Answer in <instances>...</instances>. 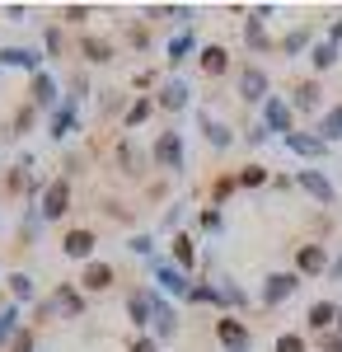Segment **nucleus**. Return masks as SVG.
<instances>
[{
	"label": "nucleus",
	"instance_id": "nucleus-1",
	"mask_svg": "<svg viewBox=\"0 0 342 352\" xmlns=\"http://www.w3.org/2000/svg\"><path fill=\"white\" fill-rule=\"evenodd\" d=\"M146 296H150V315H155V320H150V338H155V343H169V338L179 333V315H174V305L159 296L155 287H146Z\"/></svg>",
	"mask_w": 342,
	"mask_h": 352
},
{
	"label": "nucleus",
	"instance_id": "nucleus-2",
	"mask_svg": "<svg viewBox=\"0 0 342 352\" xmlns=\"http://www.w3.org/2000/svg\"><path fill=\"white\" fill-rule=\"evenodd\" d=\"M38 212H43V221H61L66 212H71V174H61V179H52V184L43 188Z\"/></svg>",
	"mask_w": 342,
	"mask_h": 352
},
{
	"label": "nucleus",
	"instance_id": "nucleus-3",
	"mask_svg": "<svg viewBox=\"0 0 342 352\" xmlns=\"http://www.w3.org/2000/svg\"><path fill=\"white\" fill-rule=\"evenodd\" d=\"M150 160L159 164V169H183L187 151H183V132H159L155 146H150Z\"/></svg>",
	"mask_w": 342,
	"mask_h": 352
},
{
	"label": "nucleus",
	"instance_id": "nucleus-4",
	"mask_svg": "<svg viewBox=\"0 0 342 352\" xmlns=\"http://www.w3.org/2000/svg\"><path fill=\"white\" fill-rule=\"evenodd\" d=\"M28 104H33V113L38 109H61L66 99H61V89H56V80L47 76V71H38V76H28Z\"/></svg>",
	"mask_w": 342,
	"mask_h": 352
},
{
	"label": "nucleus",
	"instance_id": "nucleus-5",
	"mask_svg": "<svg viewBox=\"0 0 342 352\" xmlns=\"http://www.w3.org/2000/svg\"><path fill=\"white\" fill-rule=\"evenodd\" d=\"M150 268H155V282H159L164 296L187 300V292H192V277H187V272H179L174 263H164V258H150Z\"/></svg>",
	"mask_w": 342,
	"mask_h": 352
},
{
	"label": "nucleus",
	"instance_id": "nucleus-6",
	"mask_svg": "<svg viewBox=\"0 0 342 352\" xmlns=\"http://www.w3.org/2000/svg\"><path fill=\"white\" fill-rule=\"evenodd\" d=\"M295 188H305L315 202H323V207L338 202V188H333V179H328L323 169H300V174H295Z\"/></svg>",
	"mask_w": 342,
	"mask_h": 352
},
{
	"label": "nucleus",
	"instance_id": "nucleus-7",
	"mask_svg": "<svg viewBox=\"0 0 342 352\" xmlns=\"http://www.w3.org/2000/svg\"><path fill=\"white\" fill-rule=\"evenodd\" d=\"M216 338H220V348H225V352H249V348H253V333L239 324V320H230V315L216 320Z\"/></svg>",
	"mask_w": 342,
	"mask_h": 352
},
{
	"label": "nucleus",
	"instance_id": "nucleus-8",
	"mask_svg": "<svg viewBox=\"0 0 342 352\" xmlns=\"http://www.w3.org/2000/svg\"><path fill=\"white\" fill-rule=\"evenodd\" d=\"M300 292V272H272L263 282V305L272 310V305H282L286 296H295Z\"/></svg>",
	"mask_w": 342,
	"mask_h": 352
},
{
	"label": "nucleus",
	"instance_id": "nucleus-9",
	"mask_svg": "<svg viewBox=\"0 0 342 352\" xmlns=\"http://www.w3.org/2000/svg\"><path fill=\"white\" fill-rule=\"evenodd\" d=\"M263 127H267V132H277V136L295 132V127H290V104H286V99H277V94H267V99H263Z\"/></svg>",
	"mask_w": 342,
	"mask_h": 352
},
{
	"label": "nucleus",
	"instance_id": "nucleus-10",
	"mask_svg": "<svg viewBox=\"0 0 342 352\" xmlns=\"http://www.w3.org/2000/svg\"><path fill=\"white\" fill-rule=\"evenodd\" d=\"M239 99L244 104H263L267 99V71L263 66H244L239 71Z\"/></svg>",
	"mask_w": 342,
	"mask_h": 352
},
{
	"label": "nucleus",
	"instance_id": "nucleus-11",
	"mask_svg": "<svg viewBox=\"0 0 342 352\" xmlns=\"http://www.w3.org/2000/svg\"><path fill=\"white\" fill-rule=\"evenodd\" d=\"M113 282H117V272H113V263H104V258H89L84 272H80V287H84V292H108Z\"/></svg>",
	"mask_w": 342,
	"mask_h": 352
},
{
	"label": "nucleus",
	"instance_id": "nucleus-12",
	"mask_svg": "<svg viewBox=\"0 0 342 352\" xmlns=\"http://www.w3.org/2000/svg\"><path fill=\"white\" fill-rule=\"evenodd\" d=\"M94 230H84V226H80V230H66V240H61V254H66V258H80V263H89V258H94Z\"/></svg>",
	"mask_w": 342,
	"mask_h": 352
},
{
	"label": "nucleus",
	"instance_id": "nucleus-13",
	"mask_svg": "<svg viewBox=\"0 0 342 352\" xmlns=\"http://www.w3.org/2000/svg\"><path fill=\"white\" fill-rule=\"evenodd\" d=\"M295 272H300V277H319V272H328V254H323V244H300V249H295Z\"/></svg>",
	"mask_w": 342,
	"mask_h": 352
},
{
	"label": "nucleus",
	"instance_id": "nucleus-14",
	"mask_svg": "<svg viewBox=\"0 0 342 352\" xmlns=\"http://www.w3.org/2000/svg\"><path fill=\"white\" fill-rule=\"evenodd\" d=\"M5 66L38 76V71H43V52H33V47H0V71H5Z\"/></svg>",
	"mask_w": 342,
	"mask_h": 352
},
{
	"label": "nucleus",
	"instance_id": "nucleus-15",
	"mask_svg": "<svg viewBox=\"0 0 342 352\" xmlns=\"http://www.w3.org/2000/svg\"><path fill=\"white\" fill-rule=\"evenodd\" d=\"M192 104V89H187V80H164V89H159V99H155V109H164V113H179V109H187Z\"/></svg>",
	"mask_w": 342,
	"mask_h": 352
},
{
	"label": "nucleus",
	"instance_id": "nucleus-16",
	"mask_svg": "<svg viewBox=\"0 0 342 352\" xmlns=\"http://www.w3.org/2000/svg\"><path fill=\"white\" fill-rule=\"evenodd\" d=\"M47 315H61V320H80L84 315V296L71 292V287H56V296L47 300Z\"/></svg>",
	"mask_w": 342,
	"mask_h": 352
},
{
	"label": "nucleus",
	"instance_id": "nucleus-17",
	"mask_svg": "<svg viewBox=\"0 0 342 352\" xmlns=\"http://www.w3.org/2000/svg\"><path fill=\"white\" fill-rule=\"evenodd\" d=\"M282 146H286L290 155H305V160H319V155H328V146H323L319 136H310V132H290V136H282Z\"/></svg>",
	"mask_w": 342,
	"mask_h": 352
},
{
	"label": "nucleus",
	"instance_id": "nucleus-18",
	"mask_svg": "<svg viewBox=\"0 0 342 352\" xmlns=\"http://www.w3.org/2000/svg\"><path fill=\"white\" fill-rule=\"evenodd\" d=\"M197 127L207 132V146H216V151H225V146H235V132H230L225 122H216V118H211L207 109L197 113Z\"/></svg>",
	"mask_w": 342,
	"mask_h": 352
},
{
	"label": "nucleus",
	"instance_id": "nucleus-19",
	"mask_svg": "<svg viewBox=\"0 0 342 352\" xmlns=\"http://www.w3.org/2000/svg\"><path fill=\"white\" fill-rule=\"evenodd\" d=\"M169 244H174V258H169V263H174L179 272H192V263H197V240H192L187 230H179Z\"/></svg>",
	"mask_w": 342,
	"mask_h": 352
},
{
	"label": "nucleus",
	"instance_id": "nucleus-20",
	"mask_svg": "<svg viewBox=\"0 0 342 352\" xmlns=\"http://www.w3.org/2000/svg\"><path fill=\"white\" fill-rule=\"evenodd\" d=\"M71 132H80V113H76V104L66 99V104L52 113V132H47V136H52V141H66Z\"/></svg>",
	"mask_w": 342,
	"mask_h": 352
},
{
	"label": "nucleus",
	"instance_id": "nucleus-21",
	"mask_svg": "<svg viewBox=\"0 0 342 352\" xmlns=\"http://www.w3.org/2000/svg\"><path fill=\"white\" fill-rule=\"evenodd\" d=\"M305 324L315 329V333H328V329L338 324V305H333V300H315L310 315H305Z\"/></svg>",
	"mask_w": 342,
	"mask_h": 352
},
{
	"label": "nucleus",
	"instance_id": "nucleus-22",
	"mask_svg": "<svg viewBox=\"0 0 342 352\" xmlns=\"http://www.w3.org/2000/svg\"><path fill=\"white\" fill-rule=\"evenodd\" d=\"M117 169H122V174H141V169H146V155H141V151H136V141L132 136H122V141H117Z\"/></svg>",
	"mask_w": 342,
	"mask_h": 352
},
{
	"label": "nucleus",
	"instance_id": "nucleus-23",
	"mask_svg": "<svg viewBox=\"0 0 342 352\" xmlns=\"http://www.w3.org/2000/svg\"><path fill=\"white\" fill-rule=\"evenodd\" d=\"M127 320H132V324L141 329V333H146V329H150V320H155V315H150V296H146V287H141V292H132V296H127Z\"/></svg>",
	"mask_w": 342,
	"mask_h": 352
},
{
	"label": "nucleus",
	"instance_id": "nucleus-24",
	"mask_svg": "<svg viewBox=\"0 0 342 352\" xmlns=\"http://www.w3.org/2000/svg\"><path fill=\"white\" fill-rule=\"evenodd\" d=\"M197 61H202V71H207V76H225V71H230V52H225L220 43L202 47V52H197Z\"/></svg>",
	"mask_w": 342,
	"mask_h": 352
},
{
	"label": "nucleus",
	"instance_id": "nucleus-25",
	"mask_svg": "<svg viewBox=\"0 0 342 352\" xmlns=\"http://www.w3.org/2000/svg\"><path fill=\"white\" fill-rule=\"evenodd\" d=\"M216 292H220V305L225 310H244L249 305V296H244V287H239L235 277H216Z\"/></svg>",
	"mask_w": 342,
	"mask_h": 352
},
{
	"label": "nucleus",
	"instance_id": "nucleus-26",
	"mask_svg": "<svg viewBox=\"0 0 342 352\" xmlns=\"http://www.w3.org/2000/svg\"><path fill=\"white\" fill-rule=\"evenodd\" d=\"M319 94H323V89H319V80H300L295 89H290V104H295L300 113H315L319 109Z\"/></svg>",
	"mask_w": 342,
	"mask_h": 352
},
{
	"label": "nucleus",
	"instance_id": "nucleus-27",
	"mask_svg": "<svg viewBox=\"0 0 342 352\" xmlns=\"http://www.w3.org/2000/svg\"><path fill=\"white\" fill-rule=\"evenodd\" d=\"M244 43H249V52H263V47H272V38H267L263 19L249 10V19H244Z\"/></svg>",
	"mask_w": 342,
	"mask_h": 352
},
{
	"label": "nucleus",
	"instance_id": "nucleus-28",
	"mask_svg": "<svg viewBox=\"0 0 342 352\" xmlns=\"http://www.w3.org/2000/svg\"><path fill=\"white\" fill-rule=\"evenodd\" d=\"M319 141H323V146H333V141H342V104L338 109H328L323 113V118H319Z\"/></svg>",
	"mask_w": 342,
	"mask_h": 352
},
{
	"label": "nucleus",
	"instance_id": "nucleus-29",
	"mask_svg": "<svg viewBox=\"0 0 342 352\" xmlns=\"http://www.w3.org/2000/svg\"><path fill=\"white\" fill-rule=\"evenodd\" d=\"M80 52L89 56L94 66H104V61H113V43H108V38H94V33H84V38H80Z\"/></svg>",
	"mask_w": 342,
	"mask_h": 352
},
{
	"label": "nucleus",
	"instance_id": "nucleus-30",
	"mask_svg": "<svg viewBox=\"0 0 342 352\" xmlns=\"http://www.w3.org/2000/svg\"><path fill=\"white\" fill-rule=\"evenodd\" d=\"M192 52H197V38H192V28H183V33L169 43V66H183Z\"/></svg>",
	"mask_w": 342,
	"mask_h": 352
},
{
	"label": "nucleus",
	"instance_id": "nucleus-31",
	"mask_svg": "<svg viewBox=\"0 0 342 352\" xmlns=\"http://www.w3.org/2000/svg\"><path fill=\"white\" fill-rule=\"evenodd\" d=\"M10 296H14V305H28V300L38 296V287H33L28 272H10Z\"/></svg>",
	"mask_w": 342,
	"mask_h": 352
},
{
	"label": "nucleus",
	"instance_id": "nucleus-32",
	"mask_svg": "<svg viewBox=\"0 0 342 352\" xmlns=\"http://www.w3.org/2000/svg\"><path fill=\"white\" fill-rule=\"evenodd\" d=\"M19 333V305H0V343H14Z\"/></svg>",
	"mask_w": 342,
	"mask_h": 352
},
{
	"label": "nucleus",
	"instance_id": "nucleus-33",
	"mask_svg": "<svg viewBox=\"0 0 342 352\" xmlns=\"http://www.w3.org/2000/svg\"><path fill=\"white\" fill-rule=\"evenodd\" d=\"M150 113H155V99H132V109L122 113V127H141Z\"/></svg>",
	"mask_w": 342,
	"mask_h": 352
},
{
	"label": "nucleus",
	"instance_id": "nucleus-34",
	"mask_svg": "<svg viewBox=\"0 0 342 352\" xmlns=\"http://www.w3.org/2000/svg\"><path fill=\"white\" fill-rule=\"evenodd\" d=\"M187 305H220V292H216V282H192V292H187Z\"/></svg>",
	"mask_w": 342,
	"mask_h": 352
},
{
	"label": "nucleus",
	"instance_id": "nucleus-35",
	"mask_svg": "<svg viewBox=\"0 0 342 352\" xmlns=\"http://www.w3.org/2000/svg\"><path fill=\"white\" fill-rule=\"evenodd\" d=\"M310 38H315L310 28H290L286 38L277 43V47H282V52H286V56H295V52H305V47H310Z\"/></svg>",
	"mask_w": 342,
	"mask_h": 352
},
{
	"label": "nucleus",
	"instance_id": "nucleus-36",
	"mask_svg": "<svg viewBox=\"0 0 342 352\" xmlns=\"http://www.w3.org/2000/svg\"><path fill=\"white\" fill-rule=\"evenodd\" d=\"M310 61H315V71H328V66H338V47H333V43L323 38V43H315Z\"/></svg>",
	"mask_w": 342,
	"mask_h": 352
},
{
	"label": "nucleus",
	"instance_id": "nucleus-37",
	"mask_svg": "<svg viewBox=\"0 0 342 352\" xmlns=\"http://www.w3.org/2000/svg\"><path fill=\"white\" fill-rule=\"evenodd\" d=\"M263 184H267V169H263V164L239 169V188H263Z\"/></svg>",
	"mask_w": 342,
	"mask_h": 352
},
{
	"label": "nucleus",
	"instance_id": "nucleus-38",
	"mask_svg": "<svg viewBox=\"0 0 342 352\" xmlns=\"http://www.w3.org/2000/svg\"><path fill=\"white\" fill-rule=\"evenodd\" d=\"M235 188H239V174H225V179H216V184H211V197H216V202H225Z\"/></svg>",
	"mask_w": 342,
	"mask_h": 352
},
{
	"label": "nucleus",
	"instance_id": "nucleus-39",
	"mask_svg": "<svg viewBox=\"0 0 342 352\" xmlns=\"http://www.w3.org/2000/svg\"><path fill=\"white\" fill-rule=\"evenodd\" d=\"M272 352H305V338H300V333H277Z\"/></svg>",
	"mask_w": 342,
	"mask_h": 352
},
{
	"label": "nucleus",
	"instance_id": "nucleus-40",
	"mask_svg": "<svg viewBox=\"0 0 342 352\" xmlns=\"http://www.w3.org/2000/svg\"><path fill=\"white\" fill-rule=\"evenodd\" d=\"M202 230H207V235H220V230H225V217H220L216 207H207V212H202Z\"/></svg>",
	"mask_w": 342,
	"mask_h": 352
},
{
	"label": "nucleus",
	"instance_id": "nucleus-41",
	"mask_svg": "<svg viewBox=\"0 0 342 352\" xmlns=\"http://www.w3.org/2000/svg\"><path fill=\"white\" fill-rule=\"evenodd\" d=\"M122 109H132V104H127L122 94H113V89H108V94H104V118H117Z\"/></svg>",
	"mask_w": 342,
	"mask_h": 352
},
{
	"label": "nucleus",
	"instance_id": "nucleus-42",
	"mask_svg": "<svg viewBox=\"0 0 342 352\" xmlns=\"http://www.w3.org/2000/svg\"><path fill=\"white\" fill-rule=\"evenodd\" d=\"M127 249H132V254H141V258H150V254H155V240H150V235H132V240H127Z\"/></svg>",
	"mask_w": 342,
	"mask_h": 352
},
{
	"label": "nucleus",
	"instance_id": "nucleus-43",
	"mask_svg": "<svg viewBox=\"0 0 342 352\" xmlns=\"http://www.w3.org/2000/svg\"><path fill=\"white\" fill-rule=\"evenodd\" d=\"M10 352H38V338H33L28 329H19V333H14V343H10Z\"/></svg>",
	"mask_w": 342,
	"mask_h": 352
},
{
	"label": "nucleus",
	"instance_id": "nucleus-44",
	"mask_svg": "<svg viewBox=\"0 0 342 352\" xmlns=\"http://www.w3.org/2000/svg\"><path fill=\"white\" fill-rule=\"evenodd\" d=\"M47 52H52V56L66 52V33H61V28H47Z\"/></svg>",
	"mask_w": 342,
	"mask_h": 352
},
{
	"label": "nucleus",
	"instance_id": "nucleus-45",
	"mask_svg": "<svg viewBox=\"0 0 342 352\" xmlns=\"http://www.w3.org/2000/svg\"><path fill=\"white\" fill-rule=\"evenodd\" d=\"M61 19H66V24H84V19H89V5H66Z\"/></svg>",
	"mask_w": 342,
	"mask_h": 352
},
{
	"label": "nucleus",
	"instance_id": "nucleus-46",
	"mask_svg": "<svg viewBox=\"0 0 342 352\" xmlns=\"http://www.w3.org/2000/svg\"><path fill=\"white\" fill-rule=\"evenodd\" d=\"M132 352H159V343H155V338H150V333H141V338H136V343H132Z\"/></svg>",
	"mask_w": 342,
	"mask_h": 352
},
{
	"label": "nucleus",
	"instance_id": "nucleus-47",
	"mask_svg": "<svg viewBox=\"0 0 342 352\" xmlns=\"http://www.w3.org/2000/svg\"><path fill=\"white\" fill-rule=\"evenodd\" d=\"M267 136H272V132H267V127H263V122H258V127H253V132H249V136H244V141H249V146H263V141H267Z\"/></svg>",
	"mask_w": 342,
	"mask_h": 352
},
{
	"label": "nucleus",
	"instance_id": "nucleus-48",
	"mask_svg": "<svg viewBox=\"0 0 342 352\" xmlns=\"http://www.w3.org/2000/svg\"><path fill=\"white\" fill-rule=\"evenodd\" d=\"M164 230H174V235H179V207H169V212H164Z\"/></svg>",
	"mask_w": 342,
	"mask_h": 352
},
{
	"label": "nucleus",
	"instance_id": "nucleus-49",
	"mask_svg": "<svg viewBox=\"0 0 342 352\" xmlns=\"http://www.w3.org/2000/svg\"><path fill=\"white\" fill-rule=\"evenodd\" d=\"M328 43H333V47H338V43H342V19H338V24H333V28H328Z\"/></svg>",
	"mask_w": 342,
	"mask_h": 352
},
{
	"label": "nucleus",
	"instance_id": "nucleus-50",
	"mask_svg": "<svg viewBox=\"0 0 342 352\" xmlns=\"http://www.w3.org/2000/svg\"><path fill=\"white\" fill-rule=\"evenodd\" d=\"M328 272H333V277H338V282H342V254H338V258H333V263H328Z\"/></svg>",
	"mask_w": 342,
	"mask_h": 352
},
{
	"label": "nucleus",
	"instance_id": "nucleus-51",
	"mask_svg": "<svg viewBox=\"0 0 342 352\" xmlns=\"http://www.w3.org/2000/svg\"><path fill=\"white\" fill-rule=\"evenodd\" d=\"M333 333H338V338H342V305H338V329H333Z\"/></svg>",
	"mask_w": 342,
	"mask_h": 352
}]
</instances>
